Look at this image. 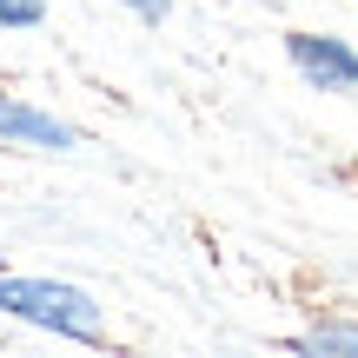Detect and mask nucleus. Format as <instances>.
Returning a JSON list of instances; mask_svg holds the SVG:
<instances>
[{"mask_svg": "<svg viewBox=\"0 0 358 358\" xmlns=\"http://www.w3.org/2000/svg\"><path fill=\"white\" fill-rule=\"evenodd\" d=\"M0 146H20V153H73L80 133L66 127V120H53L47 106L0 93Z\"/></svg>", "mask_w": 358, "mask_h": 358, "instance_id": "nucleus-3", "label": "nucleus"}, {"mask_svg": "<svg viewBox=\"0 0 358 358\" xmlns=\"http://www.w3.org/2000/svg\"><path fill=\"white\" fill-rule=\"evenodd\" d=\"M0 319H20L34 332L73 338V345H100L106 338V312L87 285L40 279V272H7V266H0Z\"/></svg>", "mask_w": 358, "mask_h": 358, "instance_id": "nucleus-1", "label": "nucleus"}, {"mask_svg": "<svg viewBox=\"0 0 358 358\" xmlns=\"http://www.w3.org/2000/svg\"><path fill=\"white\" fill-rule=\"evenodd\" d=\"M299 352H358V325H319L299 338Z\"/></svg>", "mask_w": 358, "mask_h": 358, "instance_id": "nucleus-4", "label": "nucleus"}, {"mask_svg": "<svg viewBox=\"0 0 358 358\" xmlns=\"http://www.w3.org/2000/svg\"><path fill=\"white\" fill-rule=\"evenodd\" d=\"M40 20H47V0H0V27H13V34L40 27Z\"/></svg>", "mask_w": 358, "mask_h": 358, "instance_id": "nucleus-5", "label": "nucleus"}, {"mask_svg": "<svg viewBox=\"0 0 358 358\" xmlns=\"http://www.w3.org/2000/svg\"><path fill=\"white\" fill-rule=\"evenodd\" d=\"M120 7H127V13H140V20H166V13H173V0H120Z\"/></svg>", "mask_w": 358, "mask_h": 358, "instance_id": "nucleus-6", "label": "nucleus"}, {"mask_svg": "<svg viewBox=\"0 0 358 358\" xmlns=\"http://www.w3.org/2000/svg\"><path fill=\"white\" fill-rule=\"evenodd\" d=\"M285 60L299 66L312 93H352L358 87V53L338 34H285Z\"/></svg>", "mask_w": 358, "mask_h": 358, "instance_id": "nucleus-2", "label": "nucleus"}]
</instances>
